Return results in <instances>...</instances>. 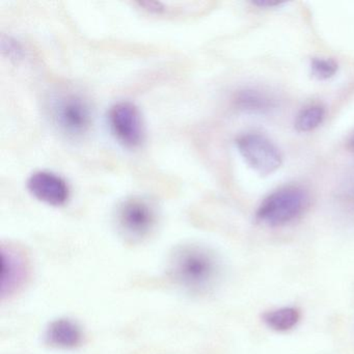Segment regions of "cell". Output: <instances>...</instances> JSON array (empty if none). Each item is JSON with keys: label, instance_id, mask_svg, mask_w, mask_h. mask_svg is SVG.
<instances>
[{"label": "cell", "instance_id": "obj_16", "mask_svg": "<svg viewBox=\"0 0 354 354\" xmlns=\"http://www.w3.org/2000/svg\"><path fill=\"white\" fill-rule=\"evenodd\" d=\"M256 3L260 7H273V6L279 5L277 1H272V0H258Z\"/></svg>", "mask_w": 354, "mask_h": 354}, {"label": "cell", "instance_id": "obj_2", "mask_svg": "<svg viewBox=\"0 0 354 354\" xmlns=\"http://www.w3.org/2000/svg\"><path fill=\"white\" fill-rule=\"evenodd\" d=\"M310 203V194L301 186H283L263 200L256 217L268 227H281L299 218Z\"/></svg>", "mask_w": 354, "mask_h": 354}, {"label": "cell", "instance_id": "obj_9", "mask_svg": "<svg viewBox=\"0 0 354 354\" xmlns=\"http://www.w3.org/2000/svg\"><path fill=\"white\" fill-rule=\"evenodd\" d=\"M26 277V263L24 256L15 248H3V274H1V292L3 296L11 294L20 287Z\"/></svg>", "mask_w": 354, "mask_h": 354}, {"label": "cell", "instance_id": "obj_10", "mask_svg": "<svg viewBox=\"0 0 354 354\" xmlns=\"http://www.w3.org/2000/svg\"><path fill=\"white\" fill-rule=\"evenodd\" d=\"M236 106L250 113H266L274 107L275 100L263 91L245 88L240 91L235 97Z\"/></svg>", "mask_w": 354, "mask_h": 354}, {"label": "cell", "instance_id": "obj_3", "mask_svg": "<svg viewBox=\"0 0 354 354\" xmlns=\"http://www.w3.org/2000/svg\"><path fill=\"white\" fill-rule=\"evenodd\" d=\"M115 221L118 232L126 241L138 243L154 232L158 223V213L148 198L130 196L118 205Z\"/></svg>", "mask_w": 354, "mask_h": 354}, {"label": "cell", "instance_id": "obj_11", "mask_svg": "<svg viewBox=\"0 0 354 354\" xmlns=\"http://www.w3.org/2000/svg\"><path fill=\"white\" fill-rule=\"evenodd\" d=\"M263 321L275 331H288L296 326L300 320V310L293 306L277 308L263 314Z\"/></svg>", "mask_w": 354, "mask_h": 354}, {"label": "cell", "instance_id": "obj_8", "mask_svg": "<svg viewBox=\"0 0 354 354\" xmlns=\"http://www.w3.org/2000/svg\"><path fill=\"white\" fill-rule=\"evenodd\" d=\"M84 333L82 327L68 318H59L48 325L45 333V341L49 346L57 349H74L82 345Z\"/></svg>", "mask_w": 354, "mask_h": 354}, {"label": "cell", "instance_id": "obj_5", "mask_svg": "<svg viewBox=\"0 0 354 354\" xmlns=\"http://www.w3.org/2000/svg\"><path fill=\"white\" fill-rule=\"evenodd\" d=\"M236 145L245 162L260 175H271L283 163L279 149L263 134L256 132L242 134L236 140Z\"/></svg>", "mask_w": 354, "mask_h": 354}, {"label": "cell", "instance_id": "obj_6", "mask_svg": "<svg viewBox=\"0 0 354 354\" xmlns=\"http://www.w3.org/2000/svg\"><path fill=\"white\" fill-rule=\"evenodd\" d=\"M109 129L115 140L126 148L140 147L145 140V124L138 106L121 101L111 107L107 115Z\"/></svg>", "mask_w": 354, "mask_h": 354}, {"label": "cell", "instance_id": "obj_13", "mask_svg": "<svg viewBox=\"0 0 354 354\" xmlns=\"http://www.w3.org/2000/svg\"><path fill=\"white\" fill-rule=\"evenodd\" d=\"M337 62L325 57H315L310 62V71L313 76L319 80H327L333 77L337 74Z\"/></svg>", "mask_w": 354, "mask_h": 354}, {"label": "cell", "instance_id": "obj_1", "mask_svg": "<svg viewBox=\"0 0 354 354\" xmlns=\"http://www.w3.org/2000/svg\"><path fill=\"white\" fill-rule=\"evenodd\" d=\"M169 272L184 289L192 293H203L216 279L218 263L208 248L198 244H183L171 254Z\"/></svg>", "mask_w": 354, "mask_h": 354}, {"label": "cell", "instance_id": "obj_14", "mask_svg": "<svg viewBox=\"0 0 354 354\" xmlns=\"http://www.w3.org/2000/svg\"><path fill=\"white\" fill-rule=\"evenodd\" d=\"M1 49L10 59H19L22 55V48L19 43L10 37L3 36L1 38Z\"/></svg>", "mask_w": 354, "mask_h": 354}, {"label": "cell", "instance_id": "obj_4", "mask_svg": "<svg viewBox=\"0 0 354 354\" xmlns=\"http://www.w3.org/2000/svg\"><path fill=\"white\" fill-rule=\"evenodd\" d=\"M51 115L55 125L70 138H80L90 130L93 122L90 103L78 94L68 93L53 101Z\"/></svg>", "mask_w": 354, "mask_h": 354}, {"label": "cell", "instance_id": "obj_12", "mask_svg": "<svg viewBox=\"0 0 354 354\" xmlns=\"http://www.w3.org/2000/svg\"><path fill=\"white\" fill-rule=\"evenodd\" d=\"M325 109L320 104H310L298 113L295 120V129L299 132H310L322 124Z\"/></svg>", "mask_w": 354, "mask_h": 354}, {"label": "cell", "instance_id": "obj_17", "mask_svg": "<svg viewBox=\"0 0 354 354\" xmlns=\"http://www.w3.org/2000/svg\"><path fill=\"white\" fill-rule=\"evenodd\" d=\"M349 146L350 148L352 149V150H354V134L353 136H352L351 140H350Z\"/></svg>", "mask_w": 354, "mask_h": 354}, {"label": "cell", "instance_id": "obj_7", "mask_svg": "<svg viewBox=\"0 0 354 354\" xmlns=\"http://www.w3.org/2000/svg\"><path fill=\"white\" fill-rule=\"evenodd\" d=\"M28 189L37 200L50 206H63L70 198V188L66 180L51 171L32 174L28 180Z\"/></svg>", "mask_w": 354, "mask_h": 354}, {"label": "cell", "instance_id": "obj_15", "mask_svg": "<svg viewBox=\"0 0 354 354\" xmlns=\"http://www.w3.org/2000/svg\"><path fill=\"white\" fill-rule=\"evenodd\" d=\"M343 194L347 200L354 203V180L350 182V183H348L347 188L344 189Z\"/></svg>", "mask_w": 354, "mask_h": 354}]
</instances>
